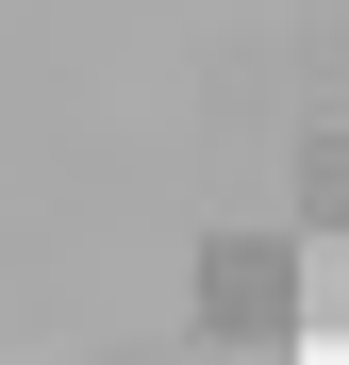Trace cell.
I'll use <instances>...</instances> for the list:
<instances>
[{
    "label": "cell",
    "instance_id": "6da1fadb",
    "mask_svg": "<svg viewBox=\"0 0 349 365\" xmlns=\"http://www.w3.org/2000/svg\"><path fill=\"white\" fill-rule=\"evenodd\" d=\"M200 316L300 349V232H216V250H200Z\"/></svg>",
    "mask_w": 349,
    "mask_h": 365
},
{
    "label": "cell",
    "instance_id": "7a4b0ae2",
    "mask_svg": "<svg viewBox=\"0 0 349 365\" xmlns=\"http://www.w3.org/2000/svg\"><path fill=\"white\" fill-rule=\"evenodd\" d=\"M349 349V232H300V349Z\"/></svg>",
    "mask_w": 349,
    "mask_h": 365
},
{
    "label": "cell",
    "instance_id": "3957f363",
    "mask_svg": "<svg viewBox=\"0 0 349 365\" xmlns=\"http://www.w3.org/2000/svg\"><path fill=\"white\" fill-rule=\"evenodd\" d=\"M300 232H349V133L300 150Z\"/></svg>",
    "mask_w": 349,
    "mask_h": 365
},
{
    "label": "cell",
    "instance_id": "277c9868",
    "mask_svg": "<svg viewBox=\"0 0 349 365\" xmlns=\"http://www.w3.org/2000/svg\"><path fill=\"white\" fill-rule=\"evenodd\" d=\"M200 365H283V349H266V332H216V349H200Z\"/></svg>",
    "mask_w": 349,
    "mask_h": 365
}]
</instances>
